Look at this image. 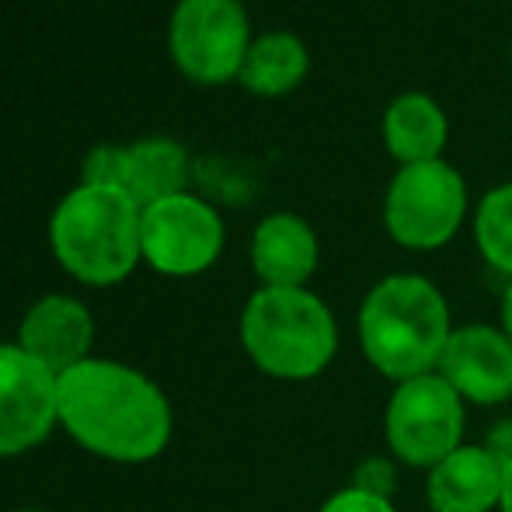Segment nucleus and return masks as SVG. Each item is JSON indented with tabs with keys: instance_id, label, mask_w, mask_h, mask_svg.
<instances>
[{
	"instance_id": "nucleus-6",
	"label": "nucleus",
	"mask_w": 512,
	"mask_h": 512,
	"mask_svg": "<svg viewBox=\"0 0 512 512\" xmlns=\"http://www.w3.org/2000/svg\"><path fill=\"white\" fill-rule=\"evenodd\" d=\"M467 213V185L446 161L405 164L387 185V234L411 251H436L460 230Z\"/></svg>"
},
{
	"instance_id": "nucleus-13",
	"label": "nucleus",
	"mask_w": 512,
	"mask_h": 512,
	"mask_svg": "<svg viewBox=\"0 0 512 512\" xmlns=\"http://www.w3.org/2000/svg\"><path fill=\"white\" fill-rule=\"evenodd\" d=\"M317 234L297 213H272L255 227L251 237V265L265 286L293 290L304 286L317 269Z\"/></svg>"
},
{
	"instance_id": "nucleus-5",
	"label": "nucleus",
	"mask_w": 512,
	"mask_h": 512,
	"mask_svg": "<svg viewBox=\"0 0 512 512\" xmlns=\"http://www.w3.org/2000/svg\"><path fill=\"white\" fill-rule=\"evenodd\" d=\"M464 422V398L439 373H425L394 387L384 411V436L401 464L432 471L464 446Z\"/></svg>"
},
{
	"instance_id": "nucleus-1",
	"label": "nucleus",
	"mask_w": 512,
	"mask_h": 512,
	"mask_svg": "<svg viewBox=\"0 0 512 512\" xmlns=\"http://www.w3.org/2000/svg\"><path fill=\"white\" fill-rule=\"evenodd\" d=\"M60 429L88 453L112 464L161 457L175 432V411L161 384L115 359H84L56 384Z\"/></svg>"
},
{
	"instance_id": "nucleus-15",
	"label": "nucleus",
	"mask_w": 512,
	"mask_h": 512,
	"mask_svg": "<svg viewBox=\"0 0 512 512\" xmlns=\"http://www.w3.org/2000/svg\"><path fill=\"white\" fill-rule=\"evenodd\" d=\"M185 182H189V154L182 143L168 140V136H147V140L126 147L122 192L140 209L182 196Z\"/></svg>"
},
{
	"instance_id": "nucleus-8",
	"label": "nucleus",
	"mask_w": 512,
	"mask_h": 512,
	"mask_svg": "<svg viewBox=\"0 0 512 512\" xmlns=\"http://www.w3.org/2000/svg\"><path fill=\"white\" fill-rule=\"evenodd\" d=\"M143 262L161 276H199L223 251V220L203 199L171 196L143 209L140 220Z\"/></svg>"
},
{
	"instance_id": "nucleus-21",
	"label": "nucleus",
	"mask_w": 512,
	"mask_h": 512,
	"mask_svg": "<svg viewBox=\"0 0 512 512\" xmlns=\"http://www.w3.org/2000/svg\"><path fill=\"white\" fill-rule=\"evenodd\" d=\"M499 512H512V464L506 467V485H502V502Z\"/></svg>"
},
{
	"instance_id": "nucleus-2",
	"label": "nucleus",
	"mask_w": 512,
	"mask_h": 512,
	"mask_svg": "<svg viewBox=\"0 0 512 512\" xmlns=\"http://www.w3.org/2000/svg\"><path fill=\"white\" fill-rule=\"evenodd\" d=\"M359 349L394 384L436 373L453 335L446 297L425 276L398 272L366 293L356 317Z\"/></svg>"
},
{
	"instance_id": "nucleus-11",
	"label": "nucleus",
	"mask_w": 512,
	"mask_h": 512,
	"mask_svg": "<svg viewBox=\"0 0 512 512\" xmlns=\"http://www.w3.org/2000/svg\"><path fill=\"white\" fill-rule=\"evenodd\" d=\"M91 342H95V321L88 307L63 293L35 300L21 317L18 345L56 377L91 359Z\"/></svg>"
},
{
	"instance_id": "nucleus-22",
	"label": "nucleus",
	"mask_w": 512,
	"mask_h": 512,
	"mask_svg": "<svg viewBox=\"0 0 512 512\" xmlns=\"http://www.w3.org/2000/svg\"><path fill=\"white\" fill-rule=\"evenodd\" d=\"M14 512H46V509H14Z\"/></svg>"
},
{
	"instance_id": "nucleus-9",
	"label": "nucleus",
	"mask_w": 512,
	"mask_h": 512,
	"mask_svg": "<svg viewBox=\"0 0 512 512\" xmlns=\"http://www.w3.org/2000/svg\"><path fill=\"white\" fill-rule=\"evenodd\" d=\"M53 370L32 359L18 342L0 345V457H21L46 443L60 425Z\"/></svg>"
},
{
	"instance_id": "nucleus-10",
	"label": "nucleus",
	"mask_w": 512,
	"mask_h": 512,
	"mask_svg": "<svg viewBox=\"0 0 512 512\" xmlns=\"http://www.w3.org/2000/svg\"><path fill=\"white\" fill-rule=\"evenodd\" d=\"M436 373L464 398V405H506L512 398V342L502 328L464 324L453 328Z\"/></svg>"
},
{
	"instance_id": "nucleus-18",
	"label": "nucleus",
	"mask_w": 512,
	"mask_h": 512,
	"mask_svg": "<svg viewBox=\"0 0 512 512\" xmlns=\"http://www.w3.org/2000/svg\"><path fill=\"white\" fill-rule=\"evenodd\" d=\"M122 175H126V147H95L88 157H84L81 185L122 189Z\"/></svg>"
},
{
	"instance_id": "nucleus-20",
	"label": "nucleus",
	"mask_w": 512,
	"mask_h": 512,
	"mask_svg": "<svg viewBox=\"0 0 512 512\" xmlns=\"http://www.w3.org/2000/svg\"><path fill=\"white\" fill-rule=\"evenodd\" d=\"M499 317H502V331H506V335H509V342H512V279H509L506 293H502V307H499Z\"/></svg>"
},
{
	"instance_id": "nucleus-3",
	"label": "nucleus",
	"mask_w": 512,
	"mask_h": 512,
	"mask_svg": "<svg viewBox=\"0 0 512 512\" xmlns=\"http://www.w3.org/2000/svg\"><path fill=\"white\" fill-rule=\"evenodd\" d=\"M143 209L122 189L77 185L49 220L53 255L77 283L115 286L143 262Z\"/></svg>"
},
{
	"instance_id": "nucleus-4",
	"label": "nucleus",
	"mask_w": 512,
	"mask_h": 512,
	"mask_svg": "<svg viewBox=\"0 0 512 512\" xmlns=\"http://www.w3.org/2000/svg\"><path fill=\"white\" fill-rule=\"evenodd\" d=\"M241 345L265 377L314 380L335 359L338 324L328 304L304 286H262L244 304Z\"/></svg>"
},
{
	"instance_id": "nucleus-14",
	"label": "nucleus",
	"mask_w": 512,
	"mask_h": 512,
	"mask_svg": "<svg viewBox=\"0 0 512 512\" xmlns=\"http://www.w3.org/2000/svg\"><path fill=\"white\" fill-rule=\"evenodd\" d=\"M446 140H450V122H446L443 108L436 105V98L422 95V91H408V95H398L387 105L384 143L391 157L401 161V168L439 161Z\"/></svg>"
},
{
	"instance_id": "nucleus-17",
	"label": "nucleus",
	"mask_w": 512,
	"mask_h": 512,
	"mask_svg": "<svg viewBox=\"0 0 512 512\" xmlns=\"http://www.w3.org/2000/svg\"><path fill=\"white\" fill-rule=\"evenodd\" d=\"M474 241L492 269L512 279V182L492 189L474 216Z\"/></svg>"
},
{
	"instance_id": "nucleus-7",
	"label": "nucleus",
	"mask_w": 512,
	"mask_h": 512,
	"mask_svg": "<svg viewBox=\"0 0 512 512\" xmlns=\"http://www.w3.org/2000/svg\"><path fill=\"white\" fill-rule=\"evenodd\" d=\"M168 42L189 81L227 84L241 74L255 39L241 0H178Z\"/></svg>"
},
{
	"instance_id": "nucleus-12",
	"label": "nucleus",
	"mask_w": 512,
	"mask_h": 512,
	"mask_svg": "<svg viewBox=\"0 0 512 512\" xmlns=\"http://www.w3.org/2000/svg\"><path fill=\"white\" fill-rule=\"evenodd\" d=\"M506 467L488 446L464 443L439 460L425 481V499L432 512H492L502 502Z\"/></svg>"
},
{
	"instance_id": "nucleus-19",
	"label": "nucleus",
	"mask_w": 512,
	"mask_h": 512,
	"mask_svg": "<svg viewBox=\"0 0 512 512\" xmlns=\"http://www.w3.org/2000/svg\"><path fill=\"white\" fill-rule=\"evenodd\" d=\"M317 512H398L391 502V495L370 492V488L349 485L342 492H335Z\"/></svg>"
},
{
	"instance_id": "nucleus-16",
	"label": "nucleus",
	"mask_w": 512,
	"mask_h": 512,
	"mask_svg": "<svg viewBox=\"0 0 512 512\" xmlns=\"http://www.w3.org/2000/svg\"><path fill=\"white\" fill-rule=\"evenodd\" d=\"M307 70H310V53L304 42L290 32H269L251 42L237 81L251 95L279 98V95H290L293 88H300Z\"/></svg>"
}]
</instances>
